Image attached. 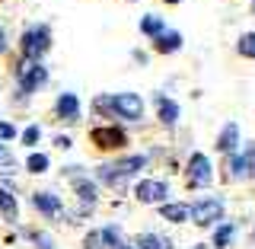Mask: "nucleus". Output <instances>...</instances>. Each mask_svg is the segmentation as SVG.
Instances as JSON below:
<instances>
[{"label": "nucleus", "mask_w": 255, "mask_h": 249, "mask_svg": "<svg viewBox=\"0 0 255 249\" xmlns=\"http://www.w3.org/2000/svg\"><path fill=\"white\" fill-rule=\"evenodd\" d=\"M35 141H38V125H32L22 131V144H35Z\"/></svg>", "instance_id": "26"}, {"label": "nucleus", "mask_w": 255, "mask_h": 249, "mask_svg": "<svg viewBox=\"0 0 255 249\" xmlns=\"http://www.w3.org/2000/svg\"><path fill=\"white\" fill-rule=\"evenodd\" d=\"M236 141H239V128H236V122H230V125L220 131L217 150H223V154H233V150H236Z\"/></svg>", "instance_id": "13"}, {"label": "nucleus", "mask_w": 255, "mask_h": 249, "mask_svg": "<svg viewBox=\"0 0 255 249\" xmlns=\"http://www.w3.org/2000/svg\"><path fill=\"white\" fill-rule=\"evenodd\" d=\"M188 214H191L195 224L211 227V224H217L223 218V202H220V198H198V202L188 208Z\"/></svg>", "instance_id": "2"}, {"label": "nucleus", "mask_w": 255, "mask_h": 249, "mask_svg": "<svg viewBox=\"0 0 255 249\" xmlns=\"http://www.w3.org/2000/svg\"><path fill=\"white\" fill-rule=\"evenodd\" d=\"M22 58L29 61H38L48 54V48H51V29L48 26H35V29H26L22 32Z\"/></svg>", "instance_id": "1"}, {"label": "nucleus", "mask_w": 255, "mask_h": 249, "mask_svg": "<svg viewBox=\"0 0 255 249\" xmlns=\"http://www.w3.org/2000/svg\"><path fill=\"white\" fill-rule=\"evenodd\" d=\"M195 249H207V246H204V243H201V246H195Z\"/></svg>", "instance_id": "31"}, {"label": "nucleus", "mask_w": 255, "mask_h": 249, "mask_svg": "<svg viewBox=\"0 0 255 249\" xmlns=\"http://www.w3.org/2000/svg\"><path fill=\"white\" fill-rule=\"evenodd\" d=\"M143 163H147V157H131V160H122V163H115L112 170H115V173H122V176H131L134 170H140Z\"/></svg>", "instance_id": "20"}, {"label": "nucleus", "mask_w": 255, "mask_h": 249, "mask_svg": "<svg viewBox=\"0 0 255 249\" xmlns=\"http://www.w3.org/2000/svg\"><path fill=\"white\" fill-rule=\"evenodd\" d=\"M140 32H143V35H159V32H166V22H163V16H156V13H147V16H143V19H140Z\"/></svg>", "instance_id": "14"}, {"label": "nucleus", "mask_w": 255, "mask_h": 249, "mask_svg": "<svg viewBox=\"0 0 255 249\" xmlns=\"http://www.w3.org/2000/svg\"><path fill=\"white\" fill-rule=\"evenodd\" d=\"M137 249H172V243H169L166 237L143 234V237H137Z\"/></svg>", "instance_id": "18"}, {"label": "nucleus", "mask_w": 255, "mask_h": 249, "mask_svg": "<svg viewBox=\"0 0 255 249\" xmlns=\"http://www.w3.org/2000/svg\"><path fill=\"white\" fill-rule=\"evenodd\" d=\"M74 189H77V195L83 198V208L90 211V208L96 205V186L93 182H83V179H74Z\"/></svg>", "instance_id": "17"}, {"label": "nucleus", "mask_w": 255, "mask_h": 249, "mask_svg": "<svg viewBox=\"0 0 255 249\" xmlns=\"http://www.w3.org/2000/svg\"><path fill=\"white\" fill-rule=\"evenodd\" d=\"M83 249H125L122 246V230H118L115 224H109V227H102V230H93V234L83 240Z\"/></svg>", "instance_id": "3"}, {"label": "nucleus", "mask_w": 255, "mask_h": 249, "mask_svg": "<svg viewBox=\"0 0 255 249\" xmlns=\"http://www.w3.org/2000/svg\"><path fill=\"white\" fill-rule=\"evenodd\" d=\"M48 80V70L42 67L38 61H32V64H22V70H19V86H22V93H32V90H38Z\"/></svg>", "instance_id": "7"}, {"label": "nucleus", "mask_w": 255, "mask_h": 249, "mask_svg": "<svg viewBox=\"0 0 255 249\" xmlns=\"http://www.w3.org/2000/svg\"><path fill=\"white\" fill-rule=\"evenodd\" d=\"M252 10H255V0H252Z\"/></svg>", "instance_id": "32"}, {"label": "nucleus", "mask_w": 255, "mask_h": 249, "mask_svg": "<svg viewBox=\"0 0 255 249\" xmlns=\"http://www.w3.org/2000/svg\"><path fill=\"white\" fill-rule=\"evenodd\" d=\"M153 48L159 54H172V51L182 48V35H179V32H159V35L153 38Z\"/></svg>", "instance_id": "12"}, {"label": "nucleus", "mask_w": 255, "mask_h": 249, "mask_svg": "<svg viewBox=\"0 0 255 249\" xmlns=\"http://www.w3.org/2000/svg\"><path fill=\"white\" fill-rule=\"evenodd\" d=\"M166 3H182V0H166Z\"/></svg>", "instance_id": "30"}, {"label": "nucleus", "mask_w": 255, "mask_h": 249, "mask_svg": "<svg viewBox=\"0 0 255 249\" xmlns=\"http://www.w3.org/2000/svg\"><path fill=\"white\" fill-rule=\"evenodd\" d=\"M159 214H163L166 221H172V224H182L188 218V205H159Z\"/></svg>", "instance_id": "16"}, {"label": "nucleus", "mask_w": 255, "mask_h": 249, "mask_svg": "<svg viewBox=\"0 0 255 249\" xmlns=\"http://www.w3.org/2000/svg\"><path fill=\"white\" fill-rule=\"evenodd\" d=\"M243 166H246V176H255V144L249 150H246V157H243Z\"/></svg>", "instance_id": "25"}, {"label": "nucleus", "mask_w": 255, "mask_h": 249, "mask_svg": "<svg viewBox=\"0 0 255 249\" xmlns=\"http://www.w3.org/2000/svg\"><path fill=\"white\" fill-rule=\"evenodd\" d=\"M54 112H58L61 122H77V115H80V96H74V93H61Z\"/></svg>", "instance_id": "9"}, {"label": "nucleus", "mask_w": 255, "mask_h": 249, "mask_svg": "<svg viewBox=\"0 0 255 249\" xmlns=\"http://www.w3.org/2000/svg\"><path fill=\"white\" fill-rule=\"evenodd\" d=\"M32 202H35V208L45 214V218H61V198L58 195H51V192H35L32 195Z\"/></svg>", "instance_id": "10"}, {"label": "nucleus", "mask_w": 255, "mask_h": 249, "mask_svg": "<svg viewBox=\"0 0 255 249\" xmlns=\"http://www.w3.org/2000/svg\"><path fill=\"white\" fill-rule=\"evenodd\" d=\"M233 234H236V227H233V224H223V227L217 230V237H214V246L223 249V246L230 243V240H233Z\"/></svg>", "instance_id": "23"}, {"label": "nucleus", "mask_w": 255, "mask_h": 249, "mask_svg": "<svg viewBox=\"0 0 255 249\" xmlns=\"http://www.w3.org/2000/svg\"><path fill=\"white\" fill-rule=\"evenodd\" d=\"M32 240H35V243L42 246V249H54V243H51V240H48L45 234H32Z\"/></svg>", "instance_id": "27"}, {"label": "nucleus", "mask_w": 255, "mask_h": 249, "mask_svg": "<svg viewBox=\"0 0 255 249\" xmlns=\"http://www.w3.org/2000/svg\"><path fill=\"white\" fill-rule=\"evenodd\" d=\"M16 170H19V163L10 157V150L0 144V176H16Z\"/></svg>", "instance_id": "19"}, {"label": "nucleus", "mask_w": 255, "mask_h": 249, "mask_svg": "<svg viewBox=\"0 0 255 249\" xmlns=\"http://www.w3.org/2000/svg\"><path fill=\"white\" fill-rule=\"evenodd\" d=\"M16 214H19V208H16V198L10 195V192L0 189V218L13 224V221H16Z\"/></svg>", "instance_id": "15"}, {"label": "nucleus", "mask_w": 255, "mask_h": 249, "mask_svg": "<svg viewBox=\"0 0 255 249\" xmlns=\"http://www.w3.org/2000/svg\"><path fill=\"white\" fill-rule=\"evenodd\" d=\"M134 195H137V202H143V205H159L166 195H169V189H166V182H159V179H143V182H137Z\"/></svg>", "instance_id": "5"}, {"label": "nucleus", "mask_w": 255, "mask_h": 249, "mask_svg": "<svg viewBox=\"0 0 255 249\" xmlns=\"http://www.w3.org/2000/svg\"><path fill=\"white\" fill-rule=\"evenodd\" d=\"M239 54H243V58H255V32H246V35L239 38Z\"/></svg>", "instance_id": "22"}, {"label": "nucleus", "mask_w": 255, "mask_h": 249, "mask_svg": "<svg viewBox=\"0 0 255 249\" xmlns=\"http://www.w3.org/2000/svg\"><path fill=\"white\" fill-rule=\"evenodd\" d=\"M112 109L122 118H128V122H137L143 115V99L137 93H118V96H112Z\"/></svg>", "instance_id": "4"}, {"label": "nucleus", "mask_w": 255, "mask_h": 249, "mask_svg": "<svg viewBox=\"0 0 255 249\" xmlns=\"http://www.w3.org/2000/svg\"><path fill=\"white\" fill-rule=\"evenodd\" d=\"M233 176V179H239V176H246V166H243V157H236V154H230L227 157V179Z\"/></svg>", "instance_id": "21"}, {"label": "nucleus", "mask_w": 255, "mask_h": 249, "mask_svg": "<svg viewBox=\"0 0 255 249\" xmlns=\"http://www.w3.org/2000/svg\"><path fill=\"white\" fill-rule=\"evenodd\" d=\"M156 112H159V122L163 125H175L179 122V102H172L169 96H156Z\"/></svg>", "instance_id": "11"}, {"label": "nucleus", "mask_w": 255, "mask_h": 249, "mask_svg": "<svg viewBox=\"0 0 255 249\" xmlns=\"http://www.w3.org/2000/svg\"><path fill=\"white\" fill-rule=\"evenodd\" d=\"M185 173H188L191 186H207V182H211V160H207L204 154H191Z\"/></svg>", "instance_id": "6"}, {"label": "nucleus", "mask_w": 255, "mask_h": 249, "mask_svg": "<svg viewBox=\"0 0 255 249\" xmlns=\"http://www.w3.org/2000/svg\"><path fill=\"white\" fill-rule=\"evenodd\" d=\"M26 170H29V173H45V170H48V157H45V154H32V157L26 160Z\"/></svg>", "instance_id": "24"}, {"label": "nucleus", "mask_w": 255, "mask_h": 249, "mask_svg": "<svg viewBox=\"0 0 255 249\" xmlns=\"http://www.w3.org/2000/svg\"><path fill=\"white\" fill-rule=\"evenodd\" d=\"M6 51V35H3V29H0V54Z\"/></svg>", "instance_id": "29"}, {"label": "nucleus", "mask_w": 255, "mask_h": 249, "mask_svg": "<svg viewBox=\"0 0 255 249\" xmlns=\"http://www.w3.org/2000/svg\"><path fill=\"white\" fill-rule=\"evenodd\" d=\"M93 144L99 150H118V147H125V131L122 128H96Z\"/></svg>", "instance_id": "8"}, {"label": "nucleus", "mask_w": 255, "mask_h": 249, "mask_svg": "<svg viewBox=\"0 0 255 249\" xmlns=\"http://www.w3.org/2000/svg\"><path fill=\"white\" fill-rule=\"evenodd\" d=\"M13 134H16V131H13V125H6V122H0V141H10V138H13Z\"/></svg>", "instance_id": "28"}]
</instances>
